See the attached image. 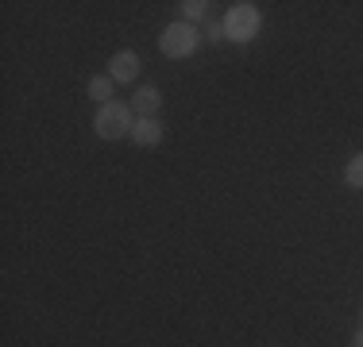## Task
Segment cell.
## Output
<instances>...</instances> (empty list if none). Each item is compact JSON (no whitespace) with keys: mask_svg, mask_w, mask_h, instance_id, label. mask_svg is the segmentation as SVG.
I'll use <instances>...</instances> for the list:
<instances>
[{"mask_svg":"<svg viewBox=\"0 0 363 347\" xmlns=\"http://www.w3.org/2000/svg\"><path fill=\"white\" fill-rule=\"evenodd\" d=\"M132 108L128 104H101L97 108V116H93V132H97L101 139H124V135H132Z\"/></svg>","mask_w":363,"mask_h":347,"instance_id":"cell-1","label":"cell"},{"mask_svg":"<svg viewBox=\"0 0 363 347\" xmlns=\"http://www.w3.org/2000/svg\"><path fill=\"white\" fill-rule=\"evenodd\" d=\"M352 347H363V328H359L356 336H352Z\"/></svg>","mask_w":363,"mask_h":347,"instance_id":"cell-10","label":"cell"},{"mask_svg":"<svg viewBox=\"0 0 363 347\" xmlns=\"http://www.w3.org/2000/svg\"><path fill=\"white\" fill-rule=\"evenodd\" d=\"M140 74V55L135 50H120V55L108 58V77L112 81H132Z\"/></svg>","mask_w":363,"mask_h":347,"instance_id":"cell-4","label":"cell"},{"mask_svg":"<svg viewBox=\"0 0 363 347\" xmlns=\"http://www.w3.org/2000/svg\"><path fill=\"white\" fill-rule=\"evenodd\" d=\"M112 85H116L112 77H93V81H89V97L101 101V104H112Z\"/></svg>","mask_w":363,"mask_h":347,"instance_id":"cell-7","label":"cell"},{"mask_svg":"<svg viewBox=\"0 0 363 347\" xmlns=\"http://www.w3.org/2000/svg\"><path fill=\"white\" fill-rule=\"evenodd\" d=\"M259 8L255 4H232L228 8V16H224V35H228L232 42H252L255 35H259Z\"/></svg>","mask_w":363,"mask_h":347,"instance_id":"cell-2","label":"cell"},{"mask_svg":"<svg viewBox=\"0 0 363 347\" xmlns=\"http://www.w3.org/2000/svg\"><path fill=\"white\" fill-rule=\"evenodd\" d=\"M205 8H209V4H201V0H186V4H182V12H186V23L201 20V16H205Z\"/></svg>","mask_w":363,"mask_h":347,"instance_id":"cell-9","label":"cell"},{"mask_svg":"<svg viewBox=\"0 0 363 347\" xmlns=\"http://www.w3.org/2000/svg\"><path fill=\"white\" fill-rule=\"evenodd\" d=\"M344 181H348L352 189H363V154H356V159L344 166Z\"/></svg>","mask_w":363,"mask_h":347,"instance_id":"cell-8","label":"cell"},{"mask_svg":"<svg viewBox=\"0 0 363 347\" xmlns=\"http://www.w3.org/2000/svg\"><path fill=\"white\" fill-rule=\"evenodd\" d=\"M162 104V97H159V89H155V85H143L140 93H135V101H132V108L140 112V116L147 120V116H155V108H159Z\"/></svg>","mask_w":363,"mask_h":347,"instance_id":"cell-6","label":"cell"},{"mask_svg":"<svg viewBox=\"0 0 363 347\" xmlns=\"http://www.w3.org/2000/svg\"><path fill=\"white\" fill-rule=\"evenodd\" d=\"M162 132H167V127H162L159 120H151V116H147V120H140V124L132 127V139H135L140 147H155V143L162 139Z\"/></svg>","mask_w":363,"mask_h":347,"instance_id":"cell-5","label":"cell"},{"mask_svg":"<svg viewBox=\"0 0 363 347\" xmlns=\"http://www.w3.org/2000/svg\"><path fill=\"white\" fill-rule=\"evenodd\" d=\"M197 42H201V39H197L194 23H186V20H182V23H170V28L162 31L159 50H162L167 58H189V55L197 50Z\"/></svg>","mask_w":363,"mask_h":347,"instance_id":"cell-3","label":"cell"}]
</instances>
